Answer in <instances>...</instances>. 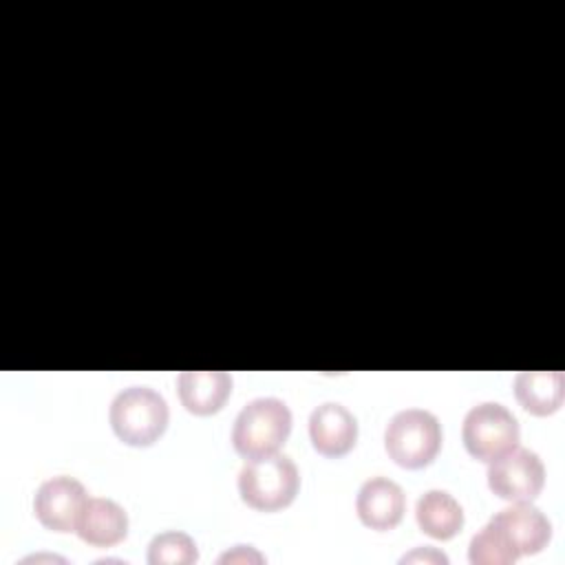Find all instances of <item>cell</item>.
<instances>
[{"mask_svg":"<svg viewBox=\"0 0 565 565\" xmlns=\"http://www.w3.org/2000/svg\"><path fill=\"white\" fill-rule=\"evenodd\" d=\"M415 519L422 532L433 539L448 541L463 527V510L459 501L446 490H428L417 499Z\"/></svg>","mask_w":565,"mask_h":565,"instance_id":"obj_14","label":"cell"},{"mask_svg":"<svg viewBox=\"0 0 565 565\" xmlns=\"http://www.w3.org/2000/svg\"><path fill=\"white\" fill-rule=\"evenodd\" d=\"M177 393L188 413L214 415L232 393V375L225 371H183L177 377Z\"/></svg>","mask_w":565,"mask_h":565,"instance_id":"obj_11","label":"cell"},{"mask_svg":"<svg viewBox=\"0 0 565 565\" xmlns=\"http://www.w3.org/2000/svg\"><path fill=\"white\" fill-rule=\"evenodd\" d=\"M514 395L527 413L547 417L563 404L565 377L561 371H523L514 380Z\"/></svg>","mask_w":565,"mask_h":565,"instance_id":"obj_13","label":"cell"},{"mask_svg":"<svg viewBox=\"0 0 565 565\" xmlns=\"http://www.w3.org/2000/svg\"><path fill=\"white\" fill-rule=\"evenodd\" d=\"M355 510L366 527L384 532L402 521L406 497L395 481L386 477H371L358 490Z\"/></svg>","mask_w":565,"mask_h":565,"instance_id":"obj_10","label":"cell"},{"mask_svg":"<svg viewBox=\"0 0 565 565\" xmlns=\"http://www.w3.org/2000/svg\"><path fill=\"white\" fill-rule=\"evenodd\" d=\"M75 532L84 543H90L97 547H110L126 539L128 514L117 501L106 497H93L88 499Z\"/></svg>","mask_w":565,"mask_h":565,"instance_id":"obj_12","label":"cell"},{"mask_svg":"<svg viewBox=\"0 0 565 565\" xmlns=\"http://www.w3.org/2000/svg\"><path fill=\"white\" fill-rule=\"evenodd\" d=\"M170 411L163 395L150 386H128L119 391L108 408L113 433L128 446H152L168 428Z\"/></svg>","mask_w":565,"mask_h":565,"instance_id":"obj_1","label":"cell"},{"mask_svg":"<svg viewBox=\"0 0 565 565\" xmlns=\"http://www.w3.org/2000/svg\"><path fill=\"white\" fill-rule=\"evenodd\" d=\"M519 422L499 402H481L463 417V446L479 461H494L519 444Z\"/></svg>","mask_w":565,"mask_h":565,"instance_id":"obj_5","label":"cell"},{"mask_svg":"<svg viewBox=\"0 0 565 565\" xmlns=\"http://www.w3.org/2000/svg\"><path fill=\"white\" fill-rule=\"evenodd\" d=\"M291 433V411L278 397H256L247 402L234 419L232 444L245 459L278 452Z\"/></svg>","mask_w":565,"mask_h":565,"instance_id":"obj_2","label":"cell"},{"mask_svg":"<svg viewBox=\"0 0 565 565\" xmlns=\"http://www.w3.org/2000/svg\"><path fill=\"white\" fill-rule=\"evenodd\" d=\"M402 563H448V556L446 554H441L439 550H435V547H428V545H424V547H415L413 552H408V554H404L402 556Z\"/></svg>","mask_w":565,"mask_h":565,"instance_id":"obj_18","label":"cell"},{"mask_svg":"<svg viewBox=\"0 0 565 565\" xmlns=\"http://www.w3.org/2000/svg\"><path fill=\"white\" fill-rule=\"evenodd\" d=\"M441 437V424L430 411L404 408L386 424L384 448L397 466L415 470L437 457Z\"/></svg>","mask_w":565,"mask_h":565,"instance_id":"obj_4","label":"cell"},{"mask_svg":"<svg viewBox=\"0 0 565 565\" xmlns=\"http://www.w3.org/2000/svg\"><path fill=\"white\" fill-rule=\"evenodd\" d=\"M88 499L86 488L77 479L60 475L40 483L33 497V512L46 530L75 532Z\"/></svg>","mask_w":565,"mask_h":565,"instance_id":"obj_7","label":"cell"},{"mask_svg":"<svg viewBox=\"0 0 565 565\" xmlns=\"http://www.w3.org/2000/svg\"><path fill=\"white\" fill-rule=\"evenodd\" d=\"M199 558L196 543L185 532H161L148 545L150 565H190Z\"/></svg>","mask_w":565,"mask_h":565,"instance_id":"obj_15","label":"cell"},{"mask_svg":"<svg viewBox=\"0 0 565 565\" xmlns=\"http://www.w3.org/2000/svg\"><path fill=\"white\" fill-rule=\"evenodd\" d=\"M300 488V475L291 457L271 452L249 459L238 472L241 499L260 512L287 508Z\"/></svg>","mask_w":565,"mask_h":565,"instance_id":"obj_3","label":"cell"},{"mask_svg":"<svg viewBox=\"0 0 565 565\" xmlns=\"http://www.w3.org/2000/svg\"><path fill=\"white\" fill-rule=\"evenodd\" d=\"M545 483V466L530 448L514 446L505 455L490 461L488 486L505 501H534Z\"/></svg>","mask_w":565,"mask_h":565,"instance_id":"obj_6","label":"cell"},{"mask_svg":"<svg viewBox=\"0 0 565 565\" xmlns=\"http://www.w3.org/2000/svg\"><path fill=\"white\" fill-rule=\"evenodd\" d=\"M468 558L472 565H508L514 563L519 556L505 543V539L488 523L472 536Z\"/></svg>","mask_w":565,"mask_h":565,"instance_id":"obj_16","label":"cell"},{"mask_svg":"<svg viewBox=\"0 0 565 565\" xmlns=\"http://www.w3.org/2000/svg\"><path fill=\"white\" fill-rule=\"evenodd\" d=\"M516 556L541 552L552 539L550 519L532 501H514L488 521Z\"/></svg>","mask_w":565,"mask_h":565,"instance_id":"obj_8","label":"cell"},{"mask_svg":"<svg viewBox=\"0 0 565 565\" xmlns=\"http://www.w3.org/2000/svg\"><path fill=\"white\" fill-rule=\"evenodd\" d=\"M309 437L320 455L342 457L358 441V422L347 406L324 402L309 415Z\"/></svg>","mask_w":565,"mask_h":565,"instance_id":"obj_9","label":"cell"},{"mask_svg":"<svg viewBox=\"0 0 565 565\" xmlns=\"http://www.w3.org/2000/svg\"><path fill=\"white\" fill-rule=\"evenodd\" d=\"M263 561L265 556L249 545H236L234 550H227L225 554L218 556V563H263Z\"/></svg>","mask_w":565,"mask_h":565,"instance_id":"obj_17","label":"cell"}]
</instances>
